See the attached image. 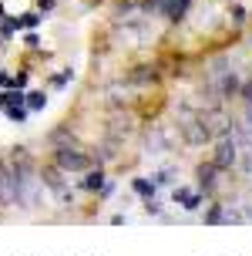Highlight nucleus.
<instances>
[{
    "mask_svg": "<svg viewBox=\"0 0 252 256\" xmlns=\"http://www.w3.org/2000/svg\"><path fill=\"white\" fill-rule=\"evenodd\" d=\"M54 166L61 168V172H88L91 168V155L81 152V148H71V145H61V148H54Z\"/></svg>",
    "mask_w": 252,
    "mask_h": 256,
    "instance_id": "nucleus-1",
    "label": "nucleus"
},
{
    "mask_svg": "<svg viewBox=\"0 0 252 256\" xmlns=\"http://www.w3.org/2000/svg\"><path fill=\"white\" fill-rule=\"evenodd\" d=\"M40 186H47L50 192H54V199L61 206L74 202V196H71V186H67V172H61L57 166H47L44 172H40Z\"/></svg>",
    "mask_w": 252,
    "mask_h": 256,
    "instance_id": "nucleus-2",
    "label": "nucleus"
},
{
    "mask_svg": "<svg viewBox=\"0 0 252 256\" xmlns=\"http://www.w3.org/2000/svg\"><path fill=\"white\" fill-rule=\"evenodd\" d=\"M178 132H182V138L189 142V145H205V142L212 138V128L205 125V118L202 115H189V112H185V118H182Z\"/></svg>",
    "mask_w": 252,
    "mask_h": 256,
    "instance_id": "nucleus-3",
    "label": "nucleus"
},
{
    "mask_svg": "<svg viewBox=\"0 0 252 256\" xmlns=\"http://www.w3.org/2000/svg\"><path fill=\"white\" fill-rule=\"evenodd\" d=\"M236 162H239V138H236V132H232V135H222L219 145H215V166L232 168Z\"/></svg>",
    "mask_w": 252,
    "mask_h": 256,
    "instance_id": "nucleus-4",
    "label": "nucleus"
},
{
    "mask_svg": "<svg viewBox=\"0 0 252 256\" xmlns=\"http://www.w3.org/2000/svg\"><path fill=\"white\" fill-rule=\"evenodd\" d=\"M17 206V176L7 162H0V209Z\"/></svg>",
    "mask_w": 252,
    "mask_h": 256,
    "instance_id": "nucleus-5",
    "label": "nucleus"
},
{
    "mask_svg": "<svg viewBox=\"0 0 252 256\" xmlns=\"http://www.w3.org/2000/svg\"><path fill=\"white\" fill-rule=\"evenodd\" d=\"M145 148H148V152H168V148H172V132L165 125H155L148 135H145Z\"/></svg>",
    "mask_w": 252,
    "mask_h": 256,
    "instance_id": "nucleus-6",
    "label": "nucleus"
},
{
    "mask_svg": "<svg viewBox=\"0 0 252 256\" xmlns=\"http://www.w3.org/2000/svg\"><path fill=\"white\" fill-rule=\"evenodd\" d=\"M219 172L222 168L215 166V162H209V166H199L195 168V179H199V192H215V186H219Z\"/></svg>",
    "mask_w": 252,
    "mask_h": 256,
    "instance_id": "nucleus-7",
    "label": "nucleus"
},
{
    "mask_svg": "<svg viewBox=\"0 0 252 256\" xmlns=\"http://www.w3.org/2000/svg\"><path fill=\"white\" fill-rule=\"evenodd\" d=\"M108 125H111V128H108V135H111L114 142H121V138L128 135V132H131L135 118H131V115H125V112H118V115H111V122H108Z\"/></svg>",
    "mask_w": 252,
    "mask_h": 256,
    "instance_id": "nucleus-8",
    "label": "nucleus"
},
{
    "mask_svg": "<svg viewBox=\"0 0 252 256\" xmlns=\"http://www.w3.org/2000/svg\"><path fill=\"white\" fill-rule=\"evenodd\" d=\"M128 81H131V84H148V81H158V68L141 64V68H135V71L128 74Z\"/></svg>",
    "mask_w": 252,
    "mask_h": 256,
    "instance_id": "nucleus-9",
    "label": "nucleus"
},
{
    "mask_svg": "<svg viewBox=\"0 0 252 256\" xmlns=\"http://www.w3.org/2000/svg\"><path fill=\"white\" fill-rule=\"evenodd\" d=\"M205 222H209V226L229 222V206L226 202H212V206H209V212H205Z\"/></svg>",
    "mask_w": 252,
    "mask_h": 256,
    "instance_id": "nucleus-10",
    "label": "nucleus"
},
{
    "mask_svg": "<svg viewBox=\"0 0 252 256\" xmlns=\"http://www.w3.org/2000/svg\"><path fill=\"white\" fill-rule=\"evenodd\" d=\"M175 202H182V209H199V206H202V192L175 189Z\"/></svg>",
    "mask_w": 252,
    "mask_h": 256,
    "instance_id": "nucleus-11",
    "label": "nucleus"
},
{
    "mask_svg": "<svg viewBox=\"0 0 252 256\" xmlns=\"http://www.w3.org/2000/svg\"><path fill=\"white\" fill-rule=\"evenodd\" d=\"M236 206V212H239V222H252V196H242Z\"/></svg>",
    "mask_w": 252,
    "mask_h": 256,
    "instance_id": "nucleus-12",
    "label": "nucleus"
},
{
    "mask_svg": "<svg viewBox=\"0 0 252 256\" xmlns=\"http://www.w3.org/2000/svg\"><path fill=\"white\" fill-rule=\"evenodd\" d=\"M131 189L138 192L141 199H155V189H158V186H155V182H148V179H135V182H131Z\"/></svg>",
    "mask_w": 252,
    "mask_h": 256,
    "instance_id": "nucleus-13",
    "label": "nucleus"
},
{
    "mask_svg": "<svg viewBox=\"0 0 252 256\" xmlns=\"http://www.w3.org/2000/svg\"><path fill=\"white\" fill-rule=\"evenodd\" d=\"M239 166L246 176H252V142H246V145H239Z\"/></svg>",
    "mask_w": 252,
    "mask_h": 256,
    "instance_id": "nucleus-14",
    "label": "nucleus"
},
{
    "mask_svg": "<svg viewBox=\"0 0 252 256\" xmlns=\"http://www.w3.org/2000/svg\"><path fill=\"white\" fill-rule=\"evenodd\" d=\"M84 189H104V172H101V168H88Z\"/></svg>",
    "mask_w": 252,
    "mask_h": 256,
    "instance_id": "nucleus-15",
    "label": "nucleus"
},
{
    "mask_svg": "<svg viewBox=\"0 0 252 256\" xmlns=\"http://www.w3.org/2000/svg\"><path fill=\"white\" fill-rule=\"evenodd\" d=\"M24 104L30 108V112H37V108L47 104V98H44V91H30V94H24Z\"/></svg>",
    "mask_w": 252,
    "mask_h": 256,
    "instance_id": "nucleus-16",
    "label": "nucleus"
},
{
    "mask_svg": "<svg viewBox=\"0 0 252 256\" xmlns=\"http://www.w3.org/2000/svg\"><path fill=\"white\" fill-rule=\"evenodd\" d=\"M7 118H10V122H24L27 108H24V104H7Z\"/></svg>",
    "mask_w": 252,
    "mask_h": 256,
    "instance_id": "nucleus-17",
    "label": "nucleus"
},
{
    "mask_svg": "<svg viewBox=\"0 0 252 256\" xmlns=\"http://www.w3.org/2000/svg\"><path fill=\"white\" fill-rule=\"evenodd\" d=\"M172 176H175L172 168H165V172H158V176H155V186H168V182H172Z\"/></svg>",
    "mask_w": 252,
    "mask_h": 256,
    "instance_id": "nucleus-18",
    "label": "nucleus"
},
{
    "mask_svg": "<svg viewBox=\"0 0 252 256\" xmlns=\"http://www.w3.org/2000/svg\"><path fill=\"white\" fill-rule=\"evenodd\" d=\"M239 94L246 98V104H252V81H246V84H239Z\"/></svg>",
    "mask_w": 252,
    "mask_h": 256,
    "instance_id": "nucleus-19",
    "label": "nucleus"
},
{
    "mask_svg": "<svg viewBox=\"0 0 252 256\" xmlns=\"http://www.w3.org/2000/svg\"><path fill=\"white\" fill-rule=\"evenodd\" d=\"M7 84H10V74H3V71H0V88H7Z\"/></svg>",
    "mask_w": 252,
    "mask_h": 256,
    "instance_id": "nucleus-20",
    "label": "nucleus"
},
{
    "mask_svg": "<svg viewBox=\"0 0 252 256\" xmlns=\"http://www.w3.org/2000/svg\"><path fill=\"white\" fill-rule=\"evenodd\" d=\"M40 7H44V10H50V7H54V0H37Z\"/></svg>",
    "mask_w": 252,
    "mask_h": 256,
    "instance_id": "nucleus-21",
    "label": "nucleus"
},
{
    "mask_svg": "<svg viewBox=\"0 0 252 256\" xmlns=\"http://www.w3.org/2000/svg\"><path fill=\"white\" fill-rule=\"evenodd\" d=\"M7 51V38H0V54Z\"/></svg>",
    "mask_w": 252,
    "mask_h": 256,
    "instance_id": "nucleus-22",
    "label": "nucleus"
}]
</instances>
